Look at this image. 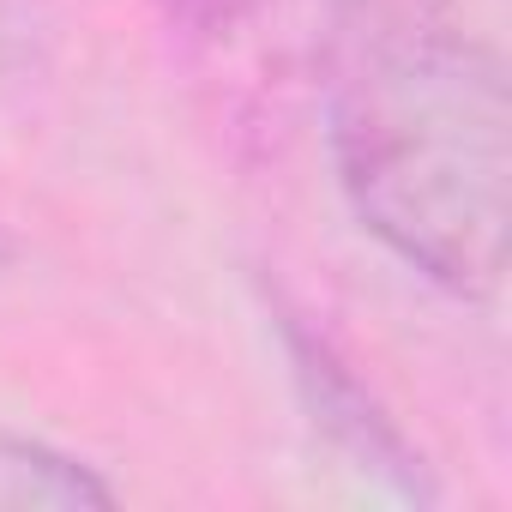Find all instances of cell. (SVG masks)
I'll use <instances>...</instances> for the list:
<instances>
[{
	"mask_svg": "<svg viewBox=\"0 0 512 512\" xmlns=\"http://www.w3.org/2000/svg\"><path fill=\"white\" fill-rule=\"evenodd\" d=\"M284 338H290V362H296V380H302V398H308V410H314V422L362 464V470H380L392 488H404V494H416V500H428V482H422V458L404 446V434L392 428V416L362 392V380L326 350V338H314V332H302L296 320L284 326Z\"/></svg>",
	"mask_w": 512,
	"mask_h": 512,
	"instance_id": "cell-2",
	"label": "cell"
},
{
	"mask_svg": "<svg viewBox=\"0 0 512 512\" xmlns=\"http://www.w3.org/2000/svg\"><path fill=\"white\" fill-rule=\"evenodd\" d=\"M31 49V0H0V73Z\"/></svg>",
	"mask_w": 512,
	"mask_h": 512,
	"instance_id": "cell-4",
	"label": "cell"
},
{
	"mask_svg": "<svg viewBox=\"0 0 512 512\" xmlns=\"http://www.w3.org/2000/svg\"><path fill=\"white\" fill-rule=\"evenodd\" d=\"M175 7H187V13H229V7H241V0H175Z\"/></svg>",
	"mask_w": 512,
	"mask_h": 512,
	"instance_id": "cell-5",
	"label": "cell"
},
{
	"mask_svg": "<svg viewBox=\"0 0 512 512\" xmlns=\"http://www.w3.org/2000/svg\"><path fill=\"white\" fill-rule=\"evenodd\" d=\"M103 506H115V494L97 470L43 440L0 434V512H103Z\"/></svg>",
	"mask_w": 512,
	"mask_h": 512,
	"instance_id": "cell-3",
	"label": "cell"
},
{
	"mask_svg": "<svg viewBox=\"0 0 512 512\" xmlns=\"http://www.w3.org/2000/svg\"><path fill=\"white\" fill-rule=\"evenodd\" d=\"M326 121L362 229L428 284L488 296L512 229V97L452 0H344Z\"/></svg>",
	"mask_w": 512,
	"mask_h": 512,
	"instance_id": "cell-1",
	"label": "cell"
}]
</instances>
